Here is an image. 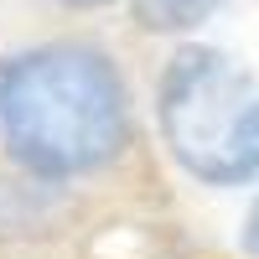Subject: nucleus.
<instances>
[{
  "label": "nucleus",
  "instance_id": "f257e3e1",
  "mask_svg": "<svg viewBox=\"0 0 259 259\" xmlns=\"http://www.w3.org/2000/svg\"><path fill=\"white\" fill-rule=\"evenodd\" d=\"M0 145L36 177H83L130 145V94L99 47L0 57Z\"/></svg>",
  "mask_w": 259,
  "mask_h": 259
},
{
  "label": "nucleus",
  "instance_id": "f03ea898",
  "mask_svg": "<svg viewBox=\"0 0 259 259\" xmlns=\"http://www.w3.org/2000/svg\"><path fill=\"white\" fill-rule=\"evenodd\" d=\"M161 135L192 177L233 187L259 177V89L223 52L187 47L161 78Z\"/></svg>",
  "mask_w": 259,
  "mask_h": 259
},
{
  "label": "nucleus",
  "instance_id": "7ed1b4c3",
  "mask_svg": "<svg viewBox=\"0 0 259 259\" xmlns=\"http://www.w3.org/2000/svg\"><path fill=\"white\" fill-rule=\"evenodd\" d=\"M223 0H135V21L145 31H187L207 21Z\"/></svg>",
  "mask_w": 259,
  "mask_h": 259
},
{
  "label": "nucleus",
  "instance_id": "20e7f679",
  "mask_svg": "<svg viewBox=\"0 0 259 259\" xmlns=\"http://www.w3.org/2000/svg\"><path fill=\"white\" fill-rule=\"evenodd\" d=\"M244 249L259 259V202H254V212H249V223H244Z\"/></svg>",
  "mask_w": 259,
  "mask_h": 259
},
{
  "label": "nucleus",
  "instance_id": "39448f33",
  "mask_svg": "<svg viewBox=\"0 0 259 259\" xmlns=\"http://www.w3.org/2000/svg\"><path fill=\"white\" fill-rule=\"evenodd\" d=\"M62 6H73V11H99V6H109V0H62Z\"/></svg>",
  "mask_w": 259,
  "mask_h": 259
}]
</instances>
